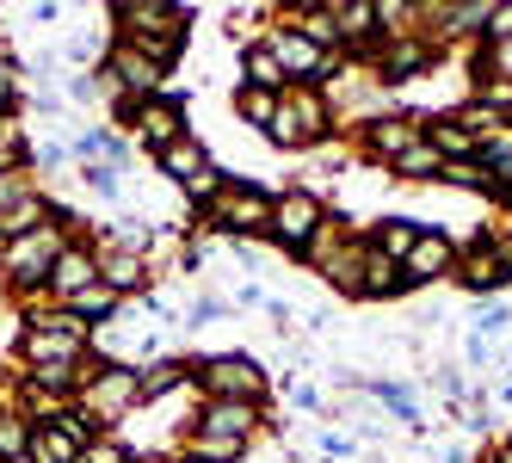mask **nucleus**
Listing matches in <instances>:
<instances>
[{"mask_svg":"<svg viewBox=\"0 0 512 463\" xmlns=\"http://www.w3.org/2000/svg\"><path fill=\"white\" fill-rule=\"evenodd\" d=\"M68 247V235H62V223L50 217L44 229H31V235H13L7 247H0V272H7V284L25 297V291H50V266H56V254Z\"/></svg>","mask_w":512,"mask_h":463,"instance_id":"1","label":"nucleus"},{"mask_svg":"<svg viewBox=\"0 0 512 463\" xmlns=\"http://www.w3.org/2000/svg\"><path fill=\"white\" fill-rule=\"evenodd\" d=\"M327 130H334V105H327V93L321 87H284L266 142H278V149H315Z\"/></svg>","mask_w":512,"mask_h":463,"instance_id":"2","label":"nucleus"},{"mask_svg":"<svg viewBox=\"0 0 512 463\" xmlns=\"http://www.w3.org/2000/svg\"><path fill=\"white\" fill-rule=\"evenodd\" d=\"M272 223V198L260 186H241V180H223L210 198H204V229L216 235H235V241H260Z\"/></svg>","mask_w":512,"mask_h":463,"instance_id":"3","label":"nucleus"},{"mask_svg":"<svg viewBox=\"0 0 512 463\" xmlns=\"http://www.w3.org/2000/svg\"><path fill=\"white\" fill-rule=\"evenodd\" d=\"M136 402H142L136 365H99V371H87L81 389H75V408H81L93 426H118Z\"/></svg>","mask_w":512,"mask_h":463,"instance_id":"4","label":"nucleus"},{"mask_svg":"<svg viewBox=\"0 0 512 463\" xmlns=\"http://www.w3.org/2000/svg\"><path fill=\"white\" fill-rule=\"evenodd\" d=\"M192 383L204 389V402H260L266 396V371L247 352H223V359L192 365Z\"/></svg>","mask_w":512,"mask_h":463,"instance_id":"5","label":"nucleus"},{"mask_svg":"<svg viewBox=\"0 0 512 463\" xmlns=\"http://www.w3.org/2000/svg\"><path fill=\"white\" fill-rule=\"evenodd\" d=\"M321 223H327L321 198H315L309 186H290V192H278V198H272V223H266V241L290 247V254H303V247L315 241V229H321Z\"/></svg>","mask_w":512,"mask_h":463,"instance_id":"6","label":"nucleus"},{"mask_svg":"<svg viewBox=\"0 0 512 463\" xmlns=\"http://www.w3.org/2000/svg\"><path fill=\"white\" fill-rule=\"evenodd\" d=\"M112 112L124 118V130L142 136V149H149V155H161L167 142L186 136V112H179L173 99H161V93L155 99H112Z\"/></svg>","mask_w":512,"mask_h":463,"instance_id":"7","label":"nucleus"},{"mask_svg":"<svg viewBox=\"0 0 512 463\" xmlns=\"http://www.w3.org/2000/svg\"><path fill=\"white\" fill-rule=\"evenodd\" d=\"M266 50L278 56V68H284L290 87H321V75H334V56H327L321 44H309L297 25H278L272 38H266Z\"/></svg>","mask_w":512,"mask_h":463,"instance_id":"8","label":"nucleus"},{"mask_svg":"<svg viewBox=\"0 0 512 463\" xmlns=\"http://www.w3.org/2000/svg\"><path fill=\"white\" fill-rule=\"evenodd\" d=\"M155 167L167 173L173 186H186L192 198H210L216 186H223V180H216V167H210V155H204V142H198L192 130L179 136V142H167V149L155 155Z\"/></svg>","mask_w":512,"mask_h":463,"instance_id":"9","label":"nucleus"},{"mask_svg":"<svg viewBox=\"0 0 512 463\" xmlns=\"http://www.w3.org/2000/svg\"><path fill=\"white\" fill-rule=\"evenodd\" d=\"M112 19L124 25V38H179V31H192V7H161V0H118Z\"/></svg>","mask_w":512,"mask_h":463,"instance_id":"10","label":"nucleus"},{"mask_svg":"<svg viewBox=\"0 0 512 463\" xmlns=\"http://www.w3.org/2000/svg\"><path fill=\"white\" fill-rule=\"evenodd\" d=\"M451 266H457V247L438 235V229H420L414 235V247L401 254V284H438V278H451Z\"/></svg>","mask_w":512,"mask_h":463,"instance_id":"11","label":"nucleus"},{"mask_svg":"<svg viewBox=\"0 0 512 463\" xmlns=\"http://www.w3.org/2000/svg\"><path fill=\"white\" fill-rule=\"evenodd\" d=\"M105 75H112L118 99H155V87H161V68L142 56V50H130L124 38L112 44V56H105Z\"/></svg>","mask_w":512,"mask_h":463,"instance_id":"12","label":"nucleus"},{"mask_svg":"<svg viewBox=\"0 0 512 463\" xmlns=\"http://www.w3.org/2000/svg\"><path fill=\"white\" fill-rule=\"evenodd\" d=\"M420 136H426V118L395 112V118H371V124H364V149H371V161H377V167H389L401 149H414Z\"/></svg>","mask_w":512,"mask_h":463,"instance_id":"13","label":"nucleus"},{"mask_svg":"<svg viewBox=\"0 0 512 463\" xmlns=\"http://www.w3.org/2000/svg\"><path fill=\"white\" fill-rule=\"evenodd\" d=\"M99 284L118 297H149V260H142V247H99Z\"/></svg>","mask_w":512,"mask_h":463,"instance_id":"14","label":"nucleus"},{"mask_svg":"<svg viewBox=\"0 0 512 463\" xmlns=\"http://www.w3.org/2000/svg\"><path fill=\"white\" fill-rule=\"evenodd\" d=\"M87 284H99V254H93L87 241H68L62 254H56V266H50V297L68 303V297H81Z\"/></svg>","mask_w":512,"mask_h":463,"instance_id":"15","label":"nucleus"},{"mask_svg":"<svg viewBox=\"0 0 512 463\" xmlns=\"http://www.w3.org/2000/svg\"><path fill=\"white\" fill-rule=\"evenodd\" d=\"M260 426V402H204L198 408V433H216V439H253Z\"/></svg>","mask_w":512,"mask_h":463,"instance_id":"16","label":"nucleus"},{"mask_svg":"<svg viewBox=\"0 0 512 463\" xmlns=\"http://www.w3.org/2000/svg\"><path fill=\"white\" fill-rule=\"evenodd\" d=\"M432 56H438V44L432 38H395V44H383V81H414V75H426L432 68Z\"/></svg>","mask_w":512,"mask_h":463,"instance_id":"17","label":"nucleus"},{"mask_svg":"<svg viewBox=\"0 0 512 463\" xmlns=\"http://www.w3.org/2000/svg\"><path fill=\"white\" fill-rule=\"evenodd\" d=\"M334 25H340V44L371 50L377 44V0H334Z\"/></svg>","mask_w":512,"mask_h":463,"instance_id":"18","label":"nucleus"},{"mask_svg":"<svg viewBox=\"0 0 512 463\" xmlns=\"http://www.w3.org/2000/svg\"><path fill=\"white\" fill-rule=\"evenodd\" d=\"M389 173H395V180H445V155H438L432 142L420 136L414 149H401V155L389 161Z\"/></svg>","mask_w":512,"mask_h":463,"instance_id":"19","label":"nucleus"},{"mask_svg":"<svg viewBox=\"0 0 512 463\" xmlns=\"http://www.w3.org/2000/svg\"><path fill=\"white\" fill-rule=\"evenodd\" d=\"M451 124H457L463 136H475V142H494V136H506V112H494L488 99H469V105H457V112H451Z\"/></svg>","mask_w":512,"mask_h":463,"instance_id":"20","label":"nucleus"},{"mask_svg":"<svg viewBox=\"0 0 512 463\" xmlns=\"http://www.w3.org/2000/svg\"><path fill=\"white\" fill-rule=\"evenodd\" d=\"M451 272L469 284V291H494V284H506V278H500V266H494V247H488V241H475L469 254H457V266H451Z\"/></svg>","mask_w":512,"mask_h":463,"instance_id":"21","label":"nucleus"},{"mask_svg":"<svg viewBox=\"0 0 512 463\" xmlns=\"http://www.w3.org/2000/svg\"><path fill=\"white\" fill-rule=\"evenodd\" d=\"M401 291H408V284H401V266L364 241V297H401Z\"/></svg>","mask_w":512,"mask_h":463,"instance_id":"22","label":"nucleus"},{"mask_svg":"<svg viewBox=\"0 0 512 463\" xmlns=\"http://www.w3.org/2000/svg\"><path fill=\"white\" fill-rule=\"evenodd\" d=\"M136 383H142V402H161L167 389L192 383V365H179V359H155V365H136Z\"/></svg>","mask_w":512,"mask_h":463,"instance_id":"23","label":"nucleus"},{"mask_svg":"<svg viewBox=\"0 0 512 463\" xmlns=\"http://www.w3.org/2000/svg\"><path fill=\"white\" fill-rule=\"evenodd\" d=\"M118 303H124L118 291H105V284H87V291H81V297H68L62 309L75 315L81 328H93V322H112V315H118Z\"/></svg>","mask_w":512,"mask_h":463,"instance_id":"24","label":"nucleus"},{"mask_svg":"<svg viewBox=\"0 0 512 463\" xmlns=\"http://www.w3.org/2000/svg\"><path fill=\"white\" fill-rule=\"evenodd\" d=\"M426 142H432V149L445 155V161H475V155H482V142L463 136L451 118H426Z\"/></svg>","mask_w":512,"mask_h":463,"instance_id":"25","label":"nucleus"},{"mask_svg":"<svg viewBox=\"0 0 512 463\" xmlns=\"http://www.w3.org/2000/svg\"><path fill=\"white\" fill-rule=\"evenodd\" d=\"M426 19H438L432 31H445V38H469V31L488 25V0H469V7H426Z\"/></svg>","mask_w":512,"mask_h":463,"instance_id":"26","label":"nucleus"},{"mask_svg":"<svg viewBox=\"0 0 512 463\" xmlns=\"http://www.w3.org/2000/svg\"><path fill=\"white\" fill-rule=\"evenodd\" d=\"M327 278H334V291L364 297V241H346L334 254V266H327Z\"/></svg>","mask_w":512,"mask_h":463,"instance_id":"27","label":"nucleus"},{"mask_svg":"<svg viewBox=\"0 0 512 463\" xmlns=\"http://www.w3.org/2000/svg\"><path fill=\"white\" fill-rule=\"evenodd\" d=\"M241 68H247V87H266V93H284V87H290V81H284V68H278V56H272L266 44H247Z\"/></svg>","mask_w":512,"mask_h":463,"instance_id":"28","label":"nucleus"},{"mask_svg":"<svg viewBox=\"0 0 512 463\" xmlns=\"http://www.w3.org/2000/svg\"><path fill=\"white\" fill-rule=\"evenodd\" d=\"M414 235H420V223H408V217H389V223H377V229L364 235V241H371L377 254H389V260L401 266V254H408V247H414Z\"/></svg>","mask_w":512,"mask_h":463,"instance_id":"29","label":"nucleus"},{"mask_svg":"<svg viewBox=\"0 0 512 463\" xmlns=\"http://www.w3.org/2000/svg\"><path fill=\"white\" fill-rule=\"evenodd\" d=\"M475 161H482V173H488L500 192H512V130L494 136V142H482V155H475Z\"/></svg>","mask_w":512,"mask_h":463,"instance_id":"30","label":"nucleus"},{"mask_svg":"<svg viewBox=\"0 0 512 463\" xmlns=\"http://www.w3.org/2000/svg\"><path fill=\"white\" fill-rule=\"evenodd\" d=\"M235 112H241L247 124L272 130V118H278V93H266V87H247V81H241V93H235Z\"/></svg>","mask_w":512,"mask_h":463,"instance_id":"31","label":"nucleus"},{"mask_svg":"<svg viewBox=\"0 0 512 463\" xmlns=\"http://www.w3.org/2000/svg\"><path fill=\"white\" fill-rule=\"evenodd\" d=\"M75 155H81V161H99V167H118V161H124V136H112V130H87V136L75 142Z\"/></svg>","mask_w":512,"mask_h":463,"instance_id":"32","label":"nucleus"},{"mask_svg":"<svg viewBox=\"0 0 512 463\" xmlns=\"http://www.w3.org/2000/svg\"><path fill=\"white\" fill-rule=\"evenodd\" d=\"M81 186L93 198H105V204H118L124 198V173L118 167H99V161H81Z\"/></svg>","mask_w":512,"mask_h":463,"instance_id":"33","label":"nucleus"},{"mask_svg":"<svg viewBox=\"0 0 512 463\" xmlns=\"http://www.w3.org/2000/svg\"><path fill=\"white\" fill-rule=\"evenodd\" d=\"M247 457L241 439H216V433H192V463H235Z\"/></svg>","mask_w":512,"mask_h":463,"instance_id":"34","label":"nucleus"},{"mask_svg":"<svg viewBox=\"0 0 512 463\" xmlns=\"http://www.w3.org/2000/svg\"><path fill=\"white\" fill-rule=\"evenodd\" d=\"M475 75L512 87V38H506V44H482V56H475Z\"/></svg>","mask_w":512,"mask_h":463,"instance_id":"35","label":"nucleus"},{"mask_svg":"<svg viewBox=\"0 0 512 463\" xmlns=\"http://www.w3.org/2000/svg\"><path fill=\"white\" fill-rule=\"evenodd\" d=\"M25 445H31V420L25 414H0V463L25 457Z\"/></svg>","mask_w":512,"mask_h":463,"instance_id":"36","label":"nucleus"},{"mask_svg":"<svg viewBox=\"0 0 512 463\" xmlns=\"http://www.w3.org/2000/svg\"><path fill=\"white\" fill-rule=\"evenodd\" d=\"M38 186H31V167H0V217L19 204V198H31Z\"/></svg>","mask_w":512,"mask_h":463,"instance_id":"37","label":"nucleus"},{"mask_svg":"<svg viewBox=\"0 0 512 463\" xmlns=\"http://www.w3.org/2000/svg\"><path fill=\"white\" fill-rule=\"evenodd\" d=\"M445 180L451 186H469V192H494V180L482 173V161H445Z\"/></svg>","mask_w":512,"mask_h":463,"instance_id":"38","label":"nucleus"},{"mask_svg":"<svg viewBox=\"0 0 512 463\" xmlns=\"http://www.w3.org/2000/svg\"><path fill=\"white\" fill-rule=\"evenodd\" d=\"M512 328V303H488L482 315H475V340H500Z\"/></svg>","mask_w":512,"mask_h":463,"instance_id":"39","label":"nucleus"},{"mask_svg":"<svg viewBox=\"0 0 512 463\" xmlns=\"http://www.w3.org/2000/svg\"><path fill=\"white\" fill-rule=\"evenodd\" d=\"M512 38V0H488V25H482V44H506Z\"/></svg>","mask_w":512,"mask_h":463,"instance_id":"40","label":"nucleus"},{"mask_svg":"<svg viewBox=\"0 0 512 463\" xmlns=\"http://www.w3.org/2000/svg\"><path fill=\"white\" fill-rule=\"evenodd\" d=\"M81 463H136V457H130V451H124V445H118L112 433H99V439H93V445L81 451Z\"/></svg>","mask_w":512,"mask_h":463,"instance_id":"41","label":"nucleus"},{"mask_svg":"<svg viewBox=\"0 0 512 463\" xmlns=\"http://www.w3.org/2000/svg\"><path fill=\"white\" fill-rule=\"evenodd\" d=\"M358 457V439L346 433H321V463H352Z\"/></svg>","mask_w":512,"mask_h":463,"instance_id":"42","label":"nucleus"},{"mask_svg":"<svg viewBox=\"0 0 512 463\" xmlns=\"http://www.w3.org/2000/svg\"><path fill=\"white\" fill-rule=\"evenodd\" d=\"M216 315H229V303H223V297H198V303L186 309V328H204V322H216Z\"/></svg>","mask_w":512,"mask_h":463,"instance_id":"43","label":"nucleus"},{"mask_svg":"<svg viewBox=\"0 0 512 463\" xmlns=\"http://www.w3.org/2000/svg\"><path fill=\"white\" fill-rule=\"evenodd\" d=\"M488 247H494V266H500V278L512 284V229H500V235H482Z\"/></svg>","mask_w":512,"mask_h":463,"instance_id":"44","label":"nucleus"},{"mask_svg":"<svg viewBox=\"0 0 512 463\" xmlns=\"http://www.w3.org/2000/svg\"><path fill=\"white\" fill-rule=\"evenodd\" d=\"M68 99H75V105H93V99H99V81H93V75H68Z\"/></svg>","mask_w":512,"mask_h":463,"instance_id":"45","label":"nucleus"},{"mask_svg":"<svg viewBox=\"0 0 512 463\" xmlns=\"http://www.w3.org/2000/svg\"><path fill=\"white\" fill-rule=\"evenodd\" d=\"M13 99H19V68H13V62H0V112H7Z\"/></svg>","mask_w":512,"mask_h":463,"instance_id":"46","label":"nucleus"},{"mask_svg":"<svg viewBox=\"0 0 512 463\" xmlns=\"http://www.w3.org/2000/svg\"><path fill=\"white\" fill-rule=\"evenodd\" d=\"M31 19H38V25H56V19H62V7H56V0H38V7H31Z\"/></svg>","mask_w":512,"mask_h":463,"instance_id":"47","label":"nucleus"},{"mask_svg":"<svg viewBox=\"0 0 512 463\" xmlns=\"http://www.w3.org/2000/svg\"><path fill=\"white\" fill-rule=\"evenodd\" d=\"M93 50H99V44L87 38V31H81V38H75V44H68V56H75V62H93Z\"/></svg>","mask_w":512,"mask_h":463,"instance_id":"48","label":"nucleus"},{"mask_svg":"<svg viewBox=\"0 0 512 463\" xmlns=\"http://www.w3.org/2000/svg\"><path fill=\"white\" fill-rule=\"evenodd\" d=\"M290 396H297V408H321V396H315L309 383H290Z\"/></svg>","mask_w":512,"mask_h":463,"instance_id":"49","label":"nucleus"},{"mask_svg":"<svg viewBox=\"0 0 512 463\" xmlns=\"http://www.w3.org/2000/svg\"><path fill=\"white\" fill-rule=\"evenodd\" d=\"M494 463H512V439H506V445H500V451H494Z\"/></svg>","mask_w":512,"mask_h":463,"instance_id":"50","label":"nucleus"},{"mask_svg":"<svg viewBox=\"0 0 512 463\" xmlns=\"http://www.w3.org/2000/svg\"><path fill=\"white\" fill-rule=\"evenodd\" d=\"M0 130H7V112H0Z\"/></svg>","mask_w":512,"mask_h":463,"instance_id":"51","label":"nucleus"},{"mask_svg":"<svg viewBox=\"0 0 512 463\" xmlns=\"http://www.w3.org/2000/svg\"><path fill=\"white\" fill-rule=\"evenodd\" d=\"M136 463H142V457H136Z\"/></svg>","mask_w":512,"mask_h":463,"instance_id":"52","label":"nucleus"}]
</instances>
